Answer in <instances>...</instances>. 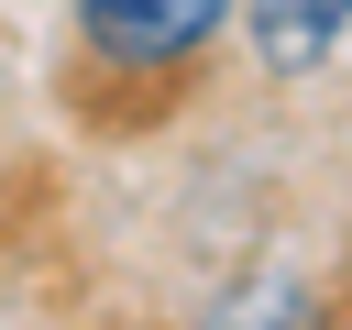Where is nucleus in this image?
<instances>
[{"mask_svg": "<svg viewBox=\"0 0 352 330\" xmlns=\"http://www.w3.org/2000/svg\"><path fill=\"white\" fill-rule=\"evenodd\" d=\"M220 22H231V0H77L88 55H110V66H187Z\"/></svg>", "mask_w": 352, "mask_h": 330, "instance_id": "1", "label": "nucleus"}, {"mask_svg": "<svg viewBox=\"0 0 352 330\" xmlns=\"http://www.w3.org/2000/svg\"><path fill=\"white\" fill-rule=\"evenodd\" d=\"M341 33H352V0H253V55H264L275 77L330 66V55H341Z\"/></svg>", "mask_w": 352, "mask_h": 330, "instance_id": "2", "label": "nucleus"}]
</instances>
